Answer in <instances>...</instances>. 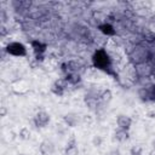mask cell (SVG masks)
Here are the masks:
<instances>
[{"instance_id":"cell-2","label":"cell","mask_w":155,"mask_h":155,"mask_svg":"<svg viewBox=\"0 0 155 155\" xmlns=\"http://www.w3.org/2000/svg\"><path fill=\"white\" fill-rule=\"evenodd\" d=\"M6 52L11 56H15V57H23V56H25L27 50H25V46L23 44L13 41L6 46Z\"/></svg>"},{"instance_id":"cell-18","label":"cell","mask_w":155,"mask_h":155,"mask_svg":"<svg viewBox=\"0 0 155 155\" xmlns=\"http://www.w3.org/2000/svg\"><path fill=\"white\" fill-rule=\"evenodd\" d=\"M149 155H155V149H153V150L149 153Z\"/></svg>"},{"instance_id":"cell-6","label":"cell","mask_w":155,"mask_h":155,"mask_svg":"<svg viewBox=\"0 0 155 155\" xmlns=\"http://www.w3.org/2000/svg\"><path fill=\"white\" fill-rule=\"evenodd\" d=\"M11 88L12 91L16 93V94H24L28 92L29 87H28V84L24 81V80H17L15 81L12 85H11Z\"/></svg>"},{"instance_id":"cell-14","label":"cell","mask_w":155,"mask_h":155,"mask_svg":"<svg viewBox=\"0 0 155 155\" xmlns=\"http://www.w3.org/2000/svg\"><path fill=\"white\" fill-rule=\"evenodd\" d=\"M101 99L104 102V103H109L111 99H113V93L110 90H104L102 93H101Z\"/></svg>"},{"instance_id":"cell-11","label":"cell","mask_w":155,"mask_h":155,"mask_svg":"<svg viewBox=\"0 0 155 155\" xmlns=\"http://www.w3.org/2000/svg\"><path fill=\"white\" fill-rule=\"evenodd\" d=\"M51 91H52L54 94L62 96V94H63V92H64V86L62 85V80H59V81H56V82L52 85V87H51Z\"/></svg>"},{"instance_id":"cell-8","label":"cell","mask_w":155,"mask_h":155,"mask_svg":"<svg viewBox=\"0 0 155 155\" xmlns=\"http://www.w3.org/2000/svg\"><path fill=\"white\" fill-rule=\"evenodd\" d=\"M79 154V149L75 142V138L71 137L68 143H67V148H65V155H78Z\"/></svg>"},{"instance_id":"cell-1","label":"cell","mask_w":155,"mask_h":155,"mask_svg":"<svg viewBox=\"0 0 155 155\" xmlns=\"http://www.w3.org/2000/svg\"><path fill=\"white\" fill-rule=\"evenodd\" d=\"M93 64L94 67H97L98 69L102 70H107L110 67V58L108 57V54L105 53V51L103 50H98L94 54H93Z\"/></svg>"},{"instance_id":"cell-12","label":"cell","mask_w":155,"mask_h":155,"mask_svg":"<svg viewBox=\"0 0 155 155\" xmlns=\"http://www.w3.org/2000/svg\"><path fill=\"white\" fill-rule=\"evenodd\" d=\"M31 47L34 48V52L35 53H42V52H45L46 51V45L45 44H42V42H40V41H33L31 42Z\"/></svg>"},{"instance_id":"cell-19","label":"cell","mask_w":155,"mask_h":155,"mask_svg":"<svg viewBox=\"0 0 155 155\" xmlns=\"http://www.w3.org/2000/svg\"><path fill=\"white\" fill-rule=\"evenodd\" d=\"M151 145H153V148H154V149H155V139H154V140H153V142H151Z\"/></svg>"},{"instance_id":"cell-13","label":"cell","mask_w":155,"mask_h":155,"mask_svg":"<svg viewBox=\"0 0 155 155\" xmlns=\"http://www.w3.org/2000/svg\"><path fill=\"white\" fill-rule=\"evenodd\" d=\"M30 130L28 128V127H22L21 130H19V133H18V136H19V138L21 139H23V140H28L29 138H30Z\"/></svg>"},{"instance_id":"cell-20","label":"cell","mask_w":155,"mask_h":155,"mask_svg":"<svg viewBox=\"0 0 155 155\" xmlns=\"http://www.w3.org/2000/svg\"><path fill=\"white\" fill-rule=\"evenodd\" d=\"M17 155H27V154H24V153H19V154H17Z\"/></svg>"},{"instance_id":"cell-7","label":"cell","mask_w":155,"mask_h":155,"mask_svg":"<svg viewBox=\"0 0 155 155\" xmlns=\"http://www.w3.org/2000/svg\"><path fill=\"white\" fill-rule=\"evenodd\" d=\"M116 124L119 126V128H122V130H130L131 125H132V119L127 115H124V114H120L117 117H116Z\"/></svg>"},{"instance_id":"cell-4","label":"cell","mask_w":155,"mask_h":155,"mask_svg":"<svg viewBox=\"0 0 155 155\" xmlns=\"http://www.w3.org/2000/svg\"><path fill=\"white\" fill-rule=\"evenodd\" d=\"M64 122L67 126L69 127H75L80 124V120H81V116L78 114V113H74V111H70V113H67L63 117Z\"/></svg>"},{"instance_id":"cell-9","label":"cell","mask_w":155,"mask_h":155,"mask_svg":"<svg viewBox=\"0 0 155 155\" xmlns=\"http://www.w3.org/2000/svg\"><path fill=\"white\" fill-rule=\"evenodd\" d=\"M114 137H115V139L119 140V142H126L130 136H128V131H127V130L117 128V130L115 131V133H114Z\"/></svg>"},{"instance_id":"cell-17","label":"cell","mask_w":155,"mask_h":155,"mask_svg":"<svg viewBox=\"0 0 155 155\" xmlns=\"http://www.w3.org/2000/svg\"><path fill=\"white\" fill-rule=\"evenodd\" d=\"M131 155H140V150H139V149L133 148V149L131 150Z\"/></svg>"},{"instance_id":"cell-15","label":"cell","mask_w":155,"mask_h":155,"mask_svg":"<svg viewBox=\"0 0 155 155\" xmlns=\"http://www.w3.org/2000/svg\"><path fill=\"white\" fill-rule=\"evenodd\" d=\"M102 143H103V137H102V136H94V137L92 138V144H93L94 147H101Z\"/></svg>"},{"instance_id":"cell-10","label":"cell","mask_w":155,"mask_h":155,"mask_svg":"<svg viewBox=\"0 0 155 155\" xmlns=\"http://www.w3.org/2000/svg\"><path fill=\"white\" fill-rule=\"evenodd\" d=\"M98 29H99L104 35H108V36L115 34V29H114L113 25L109 24V23H103V24H101V25L98 27Z\"/></svg>"},{"instance_id":"cell-16","label":"cell","mask_w":155,"mask_h":155,"mask_svg":"<svg viewBox=\"0 0 155 155\" xmlns=\"http://www.w3.org/2000/svg\"><path fill=\"white\" fill-rule=\"evenodd\" d=\"M6 114H7V108L6 107H1L0 108V116H6Z\"/></svg>"},{"instance_id":"cell-3","label":"cell","mask_w":155,"mask_h":155,"mask_svg":"<svg viewBox=\"0 0 155 155\" xmlns=\"http://www.w3.org/2000/svg\"><path fill=\"white\" fill-rule=\"evenodd\" d=\"M51 117L50 114L46 111H39L35 116H34V124L36 127H45L48 122H50Z\"/></svg>"},{"instance_id":"cell-5","label":"cell","mask_w":155,"mask_h":155,"mask_svg":"<svg viewBox=\"0 0 155 155\" xmlns=\"http://www.w3.org/2000/svg\"><path fill=\"white\" fill-rule=\"evenodd\" d=\"M39 150H40V153L42 155H51L54 151V143L51 139H44L40 143Z\"/></svg>"}]
</instances>
